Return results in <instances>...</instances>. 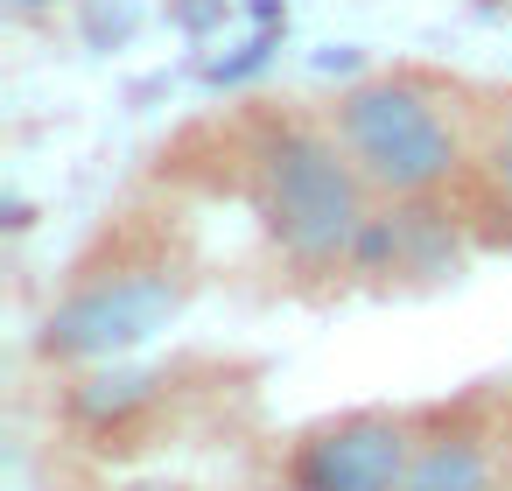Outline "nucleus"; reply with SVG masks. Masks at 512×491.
<instances>
[{
    "instance_id": "obj_1",
    "label": "nucleus",
    "mask_w": 512,
    "mask_h": 491,
    "mask_svg": "<svg viewBox=\"0 0 512 491\" xmlns=\"http://www.w3.org/2000/svg\"><path fill=\"white\" fill-rule=\"evenodd\" d=\"M365 197H372V183L344 155L337 127L274 120L260 134V148H253V211L295 267H309V274L351 267L358 246H365V225H372Z\"/></svg>"
},
{
    "instance_id": "obj_2",
    "label": "nucleus",
    "mask_w": 512,
    "mask_h": 491,
    "mask_svg": "<svg viewBox=\"0 0 512 491\" xmlns=\"http://www.w3.org/2000/svg\"><path fill=\"white\" fill-rule=\"evenodd\" d=\"M330 127L358 162V176L372 183V197H393V204H414L463 169L456 113L421 78H358L337 99Z\"/></svg>"
},
{
    "instance_id": "obj_3",
    "label": "nucleus",
    "mask_w": 512,
    "mask_h": 491,
    "mask_svg": "<svg viewBox=\"0 0 512 491\" xmlns=\"http://www.w3.org/2000/svg\"><path fill=\"white\" fill-rule=\"evenodd\" d=\"M183 309V274L162 260H120L71 281V295L43 316V358L64 365H106L134 344H148Z\"/></svg>"
},
{
    "instance_id": "obj_4",
    "label": "nucleus",
    "mask_w": 512,
    "mask_h": 491,
    "mask_svg": "<svg viewBox=\"0 0 512 491\" xmlns=\"http://www.w3.org/2000/svg\"><path fill=\"white\" fill-rule=\"evenodd\" d=\"M414 421L365 407V414H337L316 435H302L295 449V491H407L414 470Z\"/></svg>"
},
{
    "instance_id": "obj_5",
    "label": "nucleus",
    "mask_w": 512,
    "mask_h": 491,
    "mask_svg": "<svg viewBox=\"0 0 512 491\" xmlns=\"http://www.w3.org/2000/svg\"><path fill=\"white\" fill-rule=\"evenodd\" d=\"M407 491H498V442L484 428H435V435H421Z\"/></svg>"
},
{
    "instance_id": "obj_6",
    "label": "nucleus",
    "mask_w": 512,
    "mask_h": 491,
    "mask_svg": "<svg viewBox=\"0 0 512 491\" xmlns=\"http://www.w3.org/2000/svg\"><path fill=\"white\" fill-rule=\"evenodd\" d=\"M484 162H491V176L498 183H512V106L491 120V141H484Z\"/></svg>"
}]
</instances>
